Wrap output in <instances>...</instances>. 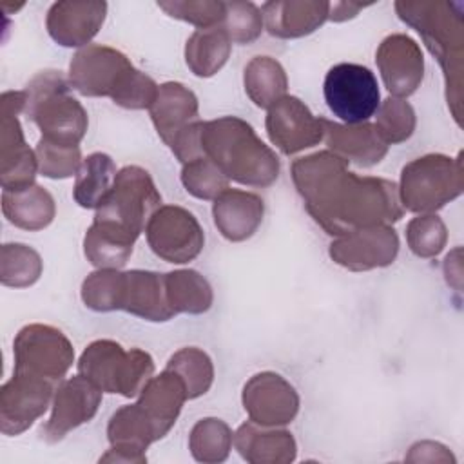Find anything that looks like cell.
Masks as SVG:
<instances>
[{
	"mask_svg": "<svg viewBox=\"0 0 464 464\" xmlns=\"http://www.w3.org/2000/svg\"><path fill=\"white\" fill-rule=\"evenodd\" d=\"M223 31L236 44L256 40L263 29V14L250 2H225Z\"/></svg>",
	"mask_w": 464,
	"mask_h": 464,
	"instance_id": "cell-38",
	"label": "cell"
},
{
	"mask_svg": "<svg viewBox=\"0 0 464 464\" xmlns=\"http://www.w3.org/2000/svg\"><path fill=\"white\" fill-rule=\"evenodd\" d=\"M263 199L257 194L227 188L214 199V223L228 241L248 239L263 221Z\"/></svg>",
	"mask_w": 464,
	"mask_h": 464,
	"instance_id": "cell-22",
	"label": "cell"
},
{
	"mask_svg": "<svg viewBox=\"0 0 464 464\" xmlns=\"http://www.w3.org/2000/svg\"><path fill=\"white\" fill-rule=\"evenodd\" d=\"M328 2H266L261 7L272 36L297 38L315 31L328 18Z\"/></svg>",
	"mask_w": 464,
	"mask_h": 464,
	"instance_id": "cell-25",
	"label": "cell"
},
{
	"mask_svg": "<svg viewBox=\"0 0 464 464\" xmlns=\"http://www.w3.org/2000/svg\"><path fill=\"white\" fill-rule=\"evenodd\" d=\"M112 310H125L147 321H169L176 314L169 303L165 274L149 270L118 272Z\"/></svg>",
	"mask_w": 464,
	"mask_h": 464,
	"instance_id": "cell-13",
	"label": "cell"
},
{
	"mask_svg": "<svg viewBox=\"0 0 464 464\" xmlns=\"http://www.w3.org/2000/svg\"><path fill=\"white\" fill-rule=\"evenodd\" d=\"M230 54V38L223 27L198 29L185 47V60L196 76L207 78L216 74Z\"/></svg>",
	"mask_w": 464,
	"mask_h": 464,
	"instance_id": "cell-28",
	"label": "cell"
},
{
	"mask_svg": "<svg viewBox=\"0 0 464 464\" xmlns=\"http://www.w3.org/2000/svg\"><path fill=\"white\" fill-rule=\"evenodd\" d=\"M201 150L225 178L241 185L268 187L279 176L277 156L246 121L236 116L203 123Z\"/></svg>",
	"mask_w": 464,
	"mask_h": 464,
	"instance_id": "cell-3",
	"label": "cell"
},
{
	"mask_svg": "<svg viewBox=\"0 0 464 464\" xmlns=\"http://www.w3.org/2000/svg\"><path fill=\"white\" fill-rule=\"evenodd\" d=\"M167 370H172L183 379L188 399H196L207 393L214 379L212 361L199 348H183L176 352L169 359Z\"/></svg>",
	"mask_w": 464,
	"mask_h": 464,
	"instance_id": "cell-32",
	"label": "cell"
},
{
	"mask_svg": "<svg viewBox=\"0 0 464 464\" xmlns=\"http://www.w3.org/2000/svg\"><path fill=\"white\" fill-rule=\"evenodd\" d=\"M2 210L14 227L25 230H40L53 221L54 201L45 188L29 185L18 190H4Z\"/></svg>",
	"mask_w": 464,
	"mask_h": 464,
	"instance_id": "cell-26",
	"label": "cell"
},
{
	"mask_svg": "<svg viewBox=\"0 0 464 464\" xmlns=\"http://www.w3.org/2000/svg\"><path fill=\"white\" fill-rule=\"evenodd\" d=\"M266 132L281 152L294 154L319 143L324 138V125L299 98L283 96L268 109Z\"/></svg>",
	"mask_w": 464,
	"mask_h": 464,
	"instance_id": "cell-15",
	"label": "cell"
},
{
	"mask_svg": "<svg viewBox=\"0 0 464 464\" xmlns=\"http://www.w3.org/2000/svg\"><path fill=\"white\" fill-rule=\"evenodd\" d=\"M105 11V2H56L47 13V31L60 45H85L102 27Z\"/></svg>",
	"mask_w": 464,
	"mask_h": 464,
	"instance_id": "cell-20",
	"label": "cell"
},
{
	"mask_svg": "<svg viewBox=\"0 0 464 464\" xmlns=\"http://www.w3.org/2000/svg\"><path fill=\"white\" fill-rule=\"evenodd\" d=\"M172 18L198 25L199 29L218 27L225 20V2H158Z\"/></svg>",
	"mask_w": 464,
	"mask_h": 464,
	"instance_id": "cell-40",
	"label": "cell"
},
{
	"mask_svg": "<svg viewBox=\"0 0 464 464\" xmlns=\"http://www.w3.org/2000/svg\"><path fill=\"white\" fill-rule=\"evenodd\" d=\"M140 393L138 404L152 420L161 439L174 426L183 402L188 399L185 382L178 373L165 368L161 375L150 377Z\"/></svg>",
	"mask_w": 464,
	"mask_h": 464,
	"instance_id": "cell-23",
	"label": "cell"
},
{
	"mask_svg": "<svg viewBox=\"0 0 464 464\" xmlns=\"http://www.w3.org/2000/svg\"><path fill=\"white\" fill-rule=\"evenodd\" d=\"M116 178V165L111 156L103 152H92L76 172L74 199L83 208H98L102 199L111 190Z\"/></svg>",
	"mask_w": 464,
	"mask_h": 464,
	"instance_id": "cell-29",
	"label": "cell"
},
{
	"mask_svg": "<svg viewBox=\"0 0 464 464\" xmlns=\"http://www.w3.org/2000/svg\"><path fill=\"white\" fill-rule=\"evenodd\" d=\"M364 4H352V2H339V4H330L328 9V18L334 22H341L346 18H352L357 14L359 9H362Z\"/></svg>",
	"mask_w": 464,
	"mask_h": 464,
	"instance_id": "cell-41",
	"label": "cell"
},
{
	"mask_svg": "<svg viewBox=\"0 0 464 464\" xmlns=\"http://www.w3.org/2000/svg\"><path fill=\"white\" fill-rule=\"evenodd\" d=\"M286 85L285 69L270 56H256L245 67V91L261 109H270L281 100Z\"/></svg>",
	"mask_w": 464,
	"mask_h": 464,
	"instance_id": "cell-30",
	"label": "cell"
},
{
	"mask_svg": "<svg viewBox=\"0 0 464 464\" xmlns=\"http://www.w3.org/2000/svg\"><path fill=\"white\" fill-rule=\"evenodd\" d=\"M402 22L415 27L431 54L440 62L446 78V98L460 125L462 72V4L459 2H397Z\"/></svg>",
	"mask_w": 464,
	"mask_h": 464,
	"instance_id": "cell-5",
	"label": "cell"
},
{
	"mask_svg": "<svg viewBox=\"0 0 464 464\" xmlns=\"http://www.w3.org/2000/svg\"><path fill=\"white\" fill-rule=\"evenodd\" d=\"M346 163L330 150L292 163L294 183L310 216L332 236L399 221L402 207L397 185L357 176L346 170Z\"/></svg>",
	"mask_w": 464,
	"mask_h": 464,
	"instance_id": "cell-1",
	"label": "cell"
},
{
	"mask_svg": "<svg viewBox=\"0 0 464 464\" xmlns=\"http://www.w3.org/2000/svg\"><path fill=\"white\" fill-rule=\"evenodd\" d=\"M406 239L415 256L433 257L444 248L448 234H446V227L439 216L426 214V216L413 218L408 223Z\"/></svg>",
	"mask_w": 464,
	"mask_h": 464,
	"instance_id": "cell-37",
	"label": "cell"
},
{
	"mask_svg": "<svg viewBox=\"0 0 464 464\" xmlns=\"http://www.w3.org/2000/svg\"><path fill=\"white\" fill-rule=\"evenodd\" d=\"M78 372L102 392L134 397L149 382L154 362L152 357L140 348L125 352L121 344L100 339L85 348L78 362Z\"/></svg>",
	"mask_w": 464,
	"mask_h": 464,
	"instance_id": "cell-7",
	"label": "cell"
},
{
	"mask_svg": "<svg viewBox=\"0 0 464 464\" xmlns=\"http://www.w3.org/2000/svg\"><path fill=\"white\" fill-rule=\"evenodd\" d=\"M69 85L83 96H109L125 109H150L160 89L125 54L107 45H87L74 54Z\"/></svg>",
	"mask_w": 464,
	"mask_h": 464,
	"instance_id": "cell-2",
	"label": "cell"
},
{
	"mask_svg": "<svg viewBox=\"0 0 464 464\" xmlns=\"http://www.w3.org/2000/svg\"><path fill=\"white\" fill-rule=\"evenodd\" d=\"M25 107L24 91L2 94V187L18 190L33 185L38 160L25 145L16 114Z\"/></svg>",
	"mask_w": 464,
	"mask_h": 464,
	"instance_id": "cell-12",
	"label": "cell"
},
{
	"mask_svg": "<svg viewBox=\"0 0 464 464\" xmlns=\"http://www.w3.org/2000/svg\"><path fill=\"white\" fill-rule=\"evenodd\" d=\"M462 192V161L442 154L413 160L401 174V203L411 212H433Z\"/></svg>",
	"mask_w": 464,
	"mask_h": 464,
	"instance_id": "cell-8",
	"label": "cell"
},
{
	"mask_svg": "<svg viewBox=\"0 0 464 464\" xmlns=\"http://www.w3.org/2000/svg\"><path fill=\"white\" fill-rule=\"evenodd\" d=\"M323 92L328 109L346 125L366 123L381 105L375 74L359 63H337L324 76Z\"/></svg>",
	"mask_w": 464,
	"mask_h": 464,
	"instance_id": "cell-9",
	"label": "cell"
},
{
	"mask_svg": "<svg viewBox=\"0 0 464 464\" xmlns=\"http://www.w3.org/2000/svg\"><path fill=\"white\" fill-rule=\"evenodd\" d=\"M379 65L386 89L395 98L410 96L422 82L424 60L420 47L406 34H390L377 49Z\"/></svg>",
	"mask_w": 464,
	"mask_h": 464,
	"instance_id": "cell-19",
	"label": "cell"
},
{
	"mask_svg": "<svg viewBox=\"0 0 464 464\" xmlns=\"http://www.w3.org/2000/svg\"><path fill=\"white\" fill-rule=\"evenodd\" d=\"M167 295L174 314H203L212 304V288L196 270H176L165 274Z\"/></svg>",
	"mask_w": 464,
	"mask_h": 464,
	"instance_id": "cell-31",
	"label": "cell"
},
{
	"mask_svg": "<svg viewBox=\"0 0 464 464\" xmlns=\"http://www.w3.org/2000/svg\"><path fill=\"white\" fill-rule=\"evenodd\" d=\"M236 448L248 462H292L295 440L288 431H263L256 422H245L234 437Z\"/></svg>",
	"mask_w": 464,
	"mask_h": 464,
	"instance_id": "cell-27",
	"label": "cell"
},
{
	"mask_svg": "<svg viewBox=\"0 0 464 464\" xmlns=\"http://www.w3.org/2000/svg\"><path fill=\"white\" fill-rule=\"evenodd\" d=\"M102 402V390L82 373L63 381L54 395L53 415L42 426V437L47 442H56L72 428L89 422Z\"/></svg>",
	"mask_w": 464,
	"mask_h": 464,
	"instance_id": "cell-17",
	"label": "cell"
},
{
	"mask_svg": "<svg viewBox=\"0 0 464 464\" xmlns=\"http://www.w3.org/2000/svg\"><path fill=\"white\" fill-rule=\"evenodd\" d=\"M323 125L326 145L344 161L370 167L379 163L388 152V143L372 123L341 125L323 118Z\"/></svg>",
	"mask_w": 464,
	"mask_h": 464,
	"instance_id": "cell-21",
	"label": "cell"
},
{
	"mask_svg": "<svg viewBox=\"0 0 464 464\" xmlns=\"http://www.w3.org/2000/svg\"><path fill=\"white\" fill-rule=\"evenodd\" d=\"M399 252V237L388 225L357 228L330 245V257L350 270L388 266Z\"/></svg>",
	"mask_w": 464,
	"mask_h": 464,
	"instance_id": "cell-14",
	"label": "cell"
},
{
	"mask_svg": "<svg viewBox=\"0 0 464 464\" xmlns=\"http://www.w3.org/2000/svg\"><path fill=\"white\" fill-rule=\"evenodd\" d=\"M24 94V112L40 127L44 140L78 147L87 130V112L78 100L69 96V83L60 71L40 72Z\"/></svg>",
	"mask_w": 464,
	"mask_h": 464,
	"instance_id": "cell-6",
	"label": "cell"
},
{
	"mask_svg": "<svg viewBox=\"0 0 464 464\" xmlns=\"http://www.w3.org/2000/svg\"><path fill=\"white\" fill-rule=\"evenodd\" d=\"M377 111L375 129L388 145L401 143L413 134L415 112L408 102L390 96Z\"/></svg>",
	"mask_w": 464,
	"mask_h": 464,
	"instance_id": "cell-36",
	"label": "cell"
},
{
	"mask_svg": "<svg viewBox=\"0 0 464 464\" xmlns=\"http://www.w3.org/2000/svg\"><path fill=\"white\" fill-rule=\"evenodd\" d=\"M145 232L150 250L169 263H187L194 259L205 243L198 219L188 210L176 205L158 208L149 219Z\"/></svg>",
	"mask_w": 464,
	"mask_h": 464,
	"instance_id": "cell-11",
	"label": "cell"
},
{
	"mask_svg": "<svg viewBox=\"0 0 464 464\" xmlns=\"http://www.w3.org/2000/svg\"><path fill=\"white\" fill-rule=\"evenodd\" d=\"M190 451L199 462H221L228 457L232 431L219 419H201L190 433Z\"/></svg>",
	"mask_w": 464,
	"mask_h": 464,
	"instance_id": "cell-33",
	"label": "cell"
},
{
	"mask_svg": "<svg viewBox=\"0 0 464 464\" xmlns=\"http://www.w3.org/2000/svg\"><path fill=\"white\" fill-rule=\"evenodd\" d=\"M74 359L69 339L47 324L24 326L14 339V373L60 381Z\"/></svg>",
	"mask_w": 464,
	"mask_h": 464,
	"instance_id": "cell-10",
	"label": "cell"
},
{
	"mask_svg": "<svg viewBox=\"0 0 464 464\" xmlns=\"http://www.w3.org/2000/svg\"><path fill=\"white\" fill-rule=\"evenodd\" d=\"M53 382L40 377L13 373V379L2 386L0 419L2 431L18 435L38 419L49 404Z\"/></svg>",
	"mask_w": 464,
	"mask_h": 464,
	"instance_id": "cell-18",
	"label": "cell"
},
{
	"mask_svg": "<svg viewBox=\"0 0 464 464\" xmlns=\"http://www.w3.org/2000/svg\"><path fill=\"white\" fill-rule=\"evenodd\" d=\"M36 160L38 169L47 178H69L78 172L82 160H80V147H69L53 143L49 140L40 138L36 145Z\"/></svg>",
	"mask_w": 464,
	"mask_h": 464,
	"instance_id": "cell-39",
	"label": "cell"
},
{
	"mask_svg": "<svg viewBox=\"0 0 464 464\" xmlns=\"http://www.w3.org/2000/svg\"><path fill=\"white\" fill-rule=\"evenodd\" d=\"M161 196L141 167H123L96 208L89 236L132 252V245L160 208Z\"/></svg>",
	"mask_w": 464,
	"mask_h": 464,
	"instance_id": "cell-4",
	"label": "cell"
},
{
	"mask_svg": "<svg viewBox=\"0 0 464 464\" xmlns=\"http://www.w3.org/2000/svg\"><path fill=\"white\" fill-rule=\"evenodd\" d=\"M198 116V98L181 83L167 82L160 85L158 96L150 105V118L160 138L170 141Z\"/></svg>",
	"mask_w": 464,
	"mask_h": 464,
	"instance_id": "cell-24",
	"label": "cell"
},
{
	"mask_svg": "<svg viewBox=\"0 0 464 464\" xmlns=\"http://www.w3.org/2000/svg\"><path fill=\"white\" fill-rule=\"evenodd\" d=\"M243 406L250 420L259 426L288 424L299 410V397L281 375L263 372L243 388Z\"/></svg>",
	"mask_w": 464,
	"mask_h": 464,
	"instance_id": "cell-16",
	"label": "cell"
},
{
	"mask_svg": "<svg viewBox=\"0 0 464 464\" xmlns=\"http://www.w3.org/2000/svg\"><path fill=\"white\" fill-rule=\"evenodd\" d=\"M181 183L187 192L199 199H216L228 188V178L207 156L183 165Z\"/></svg>",
	"mask_w": 464,
	"mask_h": 464,
	"instance_id": "cell-35",
	"label": "cell"
},
{
	"mask_svg": "<svg viewBox=\"0 0 464 464\" xmlns=\"http://www.w3.org/2000/svg\"><path fill=\"white\" fill-rule=\"evenodd\" d=\"M42 274L40 256L20 243L2 248V283L7 286H29Z\"/></svg>",
	"mask_w": 464,
	"mask_h": 464,
	"instance_id": "cell-34",
	"label": "cell"
}]
</instances>
